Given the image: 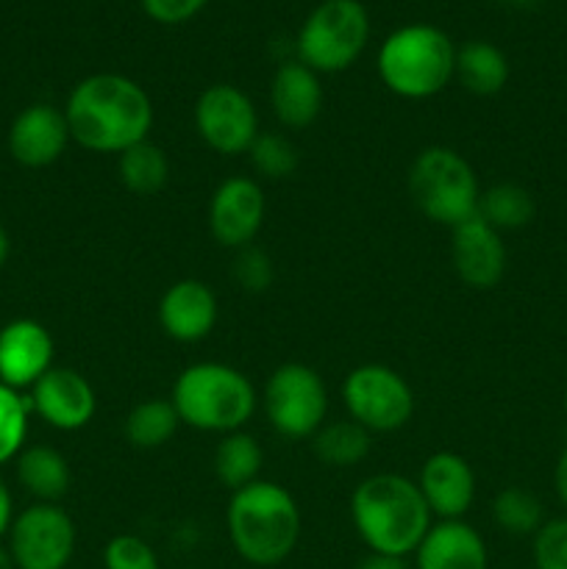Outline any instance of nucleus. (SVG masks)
Here are the masks:
<instances>
[{"instance_id":"nucleus-1","label":"nucleus","mask_w":567,"mask_h":569,"mask_svg":"<svg viewBox=\"0 0 567 569\" xmlns=\"http://www.w3.org/2000/svg\"><path fill=\"white\" fill-rule=\"evenodd\" d=\"M70 139L92 153H126L153 128V100L120 72H98L72 87L64 106Z\"/></svg>"},{"instance_id":"nucleus-2","label":"nucleus","mask_w":567,"mask_h":569,"mask_svg":"<svg viewBox=\"0 0 567 569\" xmlns=\"http://www.w3.org/2000/svg\"><path fill=\"white\" fill-rule=\"evenodd\" d=\"M431 517L420 487L395 472L365 478L350 498V520L370 553L406 559L420 548Z\"/></svg>"},{"instance_id":"nucleus-3","label":"nucleus","mask_w":567,"mask_h":569,"mask_svg":"<svg viewBox=\"0 0 567 569\" xmlns=\"http://www.w3.org/2000/svg\"><path fill=\"white\" fill-rule=\"evenodd\" d=\"M300 509L276 481H253L231 492L226 528L231 548L253 567H276L292 556L300 539Z\"/></svg>"},{"instance_id":"nucleus-4","label":"nucleus","mask_w":567,"mask_h":569,"mask_svg":"<svg viewBox=\"0 0 567 569\" xmlns=\"http://www.w3.org/2000/svg\"><path fill=\"white\" fill-rule=\"evenodd\" d=\"M178 420L206 433L242 431L256 415L259 395L242 370L220 361H198L178 376L172 387Z\"/></svg>"},{"instance_id":"nucleus-5","label":"nucleus","mask_w":567,"mask_h":569,"mask_svg":"<svg viewBox=\"0 0 567 569\" xmlns=\"http://www.w3.org/2000/svg\"><path fill=\"white\" fill-rule=\"evenodd\" d=\"M456 72V44L428 22H411L389 33L378 48V76L404 100H426L442 92Z\"/></svg>"},{"instance_id":"nucleus-6","label":"nucleus","mask_w":567,"mask_h":569,"mask_svg":"<svg viewBox=\"0 0 567 569\" xmlns=\"http://www.w3.org/2000/svg\"><path fill=\"white\" fill-rule=\"evenodd\" d=\"M409 194L428 220L456 228L478 214L481 187L465 156L434 144L411 161Z\"/></svg>"},{"instance_id":"nucleus-7","label":"nucleus","mask_w":567,"mask_h":569,"mask_svg":"<svg viewBox=\"0 0 567 569\" xmlns=\"http://www.w3.org/2000/svg\"><path fill=\"white\" fill-rule=\"evenodd\" d=\"M370 39V14L359 0H322L300 26L298 61L320 72H342L356 64Z\"/></svg>"},{"instance_id":"nucleus-8","label":"nucleus","mask_w":567,"mask_h":569,"mask_svg":"<svg viewBox=\"0 0 567 569\" xmlns=\"http://www.w3.org/2000/svg\"><path fill=\"white\" fill-rule=\"evenodd\" d=\"M261 403L272 431L287 439H309L326 426L328 389L315 367L289 361L267 378Z\"/></svg>"},{"instance_id":"nucleus-9","label":"nucleus","mask_w":567,"mask_h":569,"mask_svg":"<svg viewBox=\"0 0 567 569\" xmlns=\"http://www.w3.org/2000/svg\"><path fill=\"white\" fill-rule=\"evenodd\" d=\"M342 403L350 420L370 433L400 431L415 415V392L398 370L387 365H361L342 381Z\"/></svg>"},{"instance_id":"nucleus-10","label":"nucleus","mask_w":567,"mask_h":569,"mask_svg":"<svg viewBox=\"0 0 567 569\" xmlns=\"http://www.w3.org/2000/svg\"><path fill=\"white\" fill-rule=\"evenodd\" d=\"M14 569H67L76 553V522L59 503H33L9 528Z\"/></svg>"},{"instance_id":"nucleus-11","label":"nucleus","mask_w":567,"mask_h":569,"mask_svg":"<svg viewBox=\"0 0 567 569\" xmlns=\"http://www.w3.org/2000/svg\"><path fill=\"white\" fill-rule=\"evenodd\" d=\"M195 128L215 153H248L259 137V114L248 94L233 83L203 89L195 103Z\"/></svg>"},{"instance_id":"nucleus-12","label":"nucleus","mask_w":567,"mask_h":569,"mask_svg":"<svg viewBox=\"0 0 567 569\" xmlns=\"http://www.w3.org/2000/svg\"><path fill=\"white\" fill-rule=\"evenodd\" d=\"M267 200L265 189L256 178L233 176L226 178L211 192L209 200V231L222 248H248L265 226Z\"/></svg>"},{"instance_id":"nucleus-13","label":"nucleus","mask_w":567,"mask_h":569,"mask_svg":"<svg viewBox=\"0 0 567 569\" xmlns=\"http://www.w3.org/2000/svg\"><path fill=\"white\" fill-rule=\"evenodd\" d=\"M28 403L56 431H81L98 409L92 383L72 367H50L31 387Z\"/></svg>"},{"instance_id":"nucleus-14","label":"nucleus","mask_w":567,"mask_h":569,"mask_svg":"<svg viewBox=\"0 0 567 569\" xmlns=\"http://www.w3.org/2000/svg\"><path fill=\"white\" fill-rule=\"evenodd\" d=\"M450 261L467 287L493 289L506 276V244L484 217H470L450 228Z\"/></svg>"},{"instance_id":"nucleus-15","label":"nucleus","mask_w":567,"mask_h":569,"mask_svg":"<svg viewBox=\"0 0 567 569\" xmlns=\"http://www.w3.org/2000/svg\"><path fill=\"white\" fill-rule=\"evenodd\" d=\"M67 144H70V128H67L64 109H56L50 103L28 106L9 128L11 159L31 170L59 161Z\"/></svg>"},{"instance_id":"nucleus-16","label":"nucleus","mask_w":567,"mask_h":569,"mask_svg":"<svg viewBox=\"0 0 567 569\" xmlns=\"http://www.w3.org/2000/svg\"><path fill=\"white\" fill-rule=\"evenodd\" d=\"M53 367V337L37 320H11L0 328V381L11 389H31Z\"/></svg>"},{"instance_id":"nucleus-17","label":"nucleus","mask_w":567,"mask_h":569,"mask_svg":"<svg viewBox=\"0 0 567 569\" xmlns=\"http://www.w3.org/2000/svg\"><path fill=\"white\" fill-rule=\"evenodd\" d=\"M220 317V303L209 283L183 278L176 281L159 300V326L170 339L183 345L209 337Z\"/></svg>"},{"instance_id":"nucleus-18","label":"nucleus","mask_w":567,"mask_h":569,"mask_svg":"<svg viewBox=\"0 0 567 569\" xmlns=\"http://www.w3.org/2000/svg\"><path fill=\"white\" fill-rule=\"evenodd\" d=\"M420 487L426 506L439 520H461L476 500V476L467 459L450 450L428 456L420 470Z\"/></svg>"},{"instance_id":"nucleus-19","label":"nucleus","mask_w":567,"mask_h":569,"mask_svg":"<svg viewBox=\"0 0 567 569\" xmlns=\"http://www.w3.org/2000/svg\"><path fill=\"white\" fill-rule=\"evenodd\" d=\"M417 569H489L487 542L465 520H439L415 550Z\"/></svg>"},{"instance_id":"nucleus-20","label":"nucleus","mask_w":567,"mask_h":569,"mask_svg":"<svg viewBox=\"0 0 567 569\" xmlns=\"http://www.w3.org/2000/svg\"><path fill=\"white\" fill-rule=\"evenodd\" d=\"M272 114L287 128H309L320 117L322 83L304 61H284L270 83Z\"/></svg>"},{"instance_id":"nucleus-21","label":"nucleus","mask_w":567,"mask_h":569,"mask_svg":"<svg viewBox=\"0 0 567 569\" xmlns=\"http://www.w3.org/2000/svg\"><path fill=\"white\" fill-rule=\"evenodd\" d=\"M17 481L37 503H59L70 492V465L50 445H31L17 456Z\"/></svg>"},{"instance_id":"nucleus-22","label":"nucleus","mask_w":567,"mask_h":569,"mask_svg":"<svg viewBox=\"0 0 567 569\" xmlns=\"http://www.w3.org/2000/svg\"><path fill=\"white\" fill-rule=\"evenodd\" d=\"M461 87L478 98L498 94L509 81V59L504 50L484 39H472L456 48V72Z\"/></svg>"},{"instance_id":"nucleus-23","label":"nucleus","mask_w":567,"mask_h":569,"mask_svg":"<svg viewBox=\"0 0 567 569\" xmlns=\"http://www.w3.org/2000/svg\"><path fill=\"white\" fill-rule=\"evenodd\" d=\"M311 439H315L311 445H315L317 459L337 470L361 465L372 450V433L356 420L326 422Z\"/></svg>"},{"instance_id":"nucleus-24","label":"nucleus","mask_w":567,"mask_h":569,"mask_svg":"<svg viewBox=\"0 0 567 569\" xmlns=\"http://www.w3.org/2000/svg\"><path fill=\"white\" fill-rule=\"evenodd\" d=\"M117 172H120V181L128 192L156 194L170 181V159H167L165 148L145 139V142L133 144L126 153H120Z\"/></svg>"},{"instance_id":"nucleus-25","label":"nucleus","mask_w":567,"mask_h":569,"mask_svg":"<svg viewBox=\"0 0 567 569\" xmlns=\"http://www.w3.org/2000/svg\"><path fill=\"white\" fill-rule=\"evenodd\" d=\"M261 461H265V453H261L259 442H256L250 433H226L215 450V476L220 478V483H226L231 492H237V489L259 481Z\"/></svg>"},{"instance_id":"nucleus-26","label":"nucleus","mask_w":567,"mask_h":569,"mask_svg":"<svg viewBox=\"0 0 567 569\" xmlns=\"http://www.w3.org/2000/svg\"><path fill=\"white\" fill-rule=\"evenodd\" d=\"M534 214H537V203L520 183H495V187L484 189L481 200H478V217H484L500 233L526 228Z\"/></svg>"},{"instance_id":"nucleus-27","label":"nucleus","mask_w":567,"mask_h":569,"mask_svg":"<svg viewBox=\"0 0 567 569\" xmlns=\"http://www.w3.org/2000/svg\"><path fill=\"white\" fill-rule=\"evenodd\" d=\"M178 426H181V420H178L172 400H142L128 411L126 437L133 448L156 450L176 437Z\"/></svg>"},{"instance_id":"nucleus-28","label":"nucleus","mask_w":567,"mask_h":569,"mask_svg":"<svg viewBox=\"0 0 567 569\" xmlns=\"http://www.w3.org/2000/svg\"><path fill=\"white\" fill-rule=\"evenodd\" d=\"M493 520L500 531L511 537H534L545 522V509L539 498L528 489L506 487L493 503Z\"/></svg>"},{"instance_id":"nucleus-29","label":"nucleus","mask_w":567,"mask_h":569,"mask_svg":"<svg viewBox=\"0 0 567 569\" xmlns=\"http://www.w3.org/2000/svg\"><path fill=\"white\" fill-rule=\"evenodd\" d=\"M248 156L256 176L267 178V181H281L298 170V148L284 133L261 131L256 142L250 144Z\"/></svg>"},{"instance_id":"nucleus-30","label":"nucleus","mask_w":567,"mask_h":569,"mask_svg":"<svg viewBox=\"0 0 567 569\" xmlns=\"http://www.w3.org/2000/svg\"><path fill=\"white\" fill-rule=\"evenodd\" d=\"M31 403L17 389L0 381V465L17 459L26 448Z\"/></svg>"},{"instance_id":"nucleus-31","label":"nucleus","mask_w":567,"mask_h":569,"mask_svg":"<svg viewBox=\"0 0 567 569\" xmlns=\"http://www.w3.org/2000/svg\"><path fill=\"white\" fill-rule=\"evenodd\" d=\"M231 276L245 292H267L272 287V278H276V267H272V259L256 244H248V248L237 250V259H233Z\"/></svg>"},{"instance_id":"nucleus-32","label":"nucleus","mask_w":567,"mask_h":569,"mask_svg":"<svg viewBox=\"0 0 567 569\" xmlns=\"http://www.w3.org/2000/svg\"><path fill=\"white\" fill-rule=\"evenodd\" d=\"M531 556L537 569H567V517L543 522L531 537Z\"/></svg>"},{"instance_id":"nucleus-33","label":"nucleus","mask_w":567,"mask_h":569,"mask_svg":"<svg viewBox=\"0 0 567 569\" xmlns=\"http://www.w3.org/2000/svg\"><path fill=\"white\" fill-rule=\"evenodd\" d=\"M106 569H159L156 550L133 533H120L103 548Z\"/></svg>"},{"instance_id":"nucleus-34","label":"nucleus","mask_w":567,"mask_h":569,"mask_svg":"<svg viewBox=\"0 0 567 569\" xmlns=\"http://www.w3.org/2000/svg\"><path fill=\"white\" fill-rule=\"evenodd\" d=\"M142 11L161 26H181L192 20L209 0H139Z\"/></svg>"},{"instance_id":"nucleus-35","label":"nucleus","mask_w":567,"mask_h":569,"mask_svg":"<svg viewBox=\"0 0 567 569\" xmlns=\"http://www.w3.org/2000/svg\"><path fill=\"white\" fill-rule=\"evenodd\" d=\"M11 522H14V503H11V492L3 481H0V539L9 533Z\"/></svg>"},{"instance_id":"nucleus-36","label":"nucleus","mask_w":567,"mask_h":569,"mask_svg":"<svg viewBox=\"0 0 567 569\" xmlns=\"http://www.w3.org/2000/svg\"><path fill=\"white\" fill-rule=\"evenodd\" d=\"M356 569H409V567H406V559H395V556L370 553Z\"/></svg>"},{"instance_id":"nucleus-37","label":"nucleus","mask_w":567,"mask_h":569,"mask_svg":"<svg viewBox=\"0 0 567 569\" xmlns=\"http://www.w3.org/2000/svg\"><path fill=\"white\" fill-rule=\"evenodd\" d=\"M554 487H556V495H559L561 503L567 506V448L561 450L559 461H556V470H554Z\"/></svg>"},{"instance_id":"nucleus-38","label":"nucleus","mask_w":567,"mask_h":569,"mask_svg":"<svg viewBox=\"0 0 567 569\" xmlns=\"http://www.w3.org/2000/svg\"><path fill=\"white\" fill-rule=\"evenodd\" d=\"M9 253H11V239H9V231H6V228L0 226V270H3L6 261H9Z\"/></svg>"},{"instance_id":"nucleus-39","label":"nucleus","mask_w":567,"mask_h":569,"mask_svg":"<svg viewBox=\"0 0 567 569\" xmlns=\"http://www.w3.org/2000/svg\"><path fill=\"white\" fill-rule=\"evenodd\" d=\"M0 569H14V565H11L9 550H6V548H0Z\"/></svg>"},{"instance_id":"nucleus-40","label":"nucleus","mask_w":567,"mask_h":569,"mask_svg":"<svg viewBox=\"0 0 567 569\" xmlns=\"http://www.w3.org/2000/svg\"><path fill=\"white\" fill-rule=\"evenodd\" d=\"M504 3H511V6H526V3H534V0H504Z\"/></svg>"},{"instance_id":"nucleus-41","label":"nucleus","mask_w":567,"mask_h":569,"mask_svg":"<svg viewBox=\"0 0 567 569\" xmlns=\"http://www.w3.org/2000/svg\"><path fill=\"white\" fill-rule=\"evenodd\" d=\"M565 415H567V387H565Z\"/></svg>"}]
</instances>
